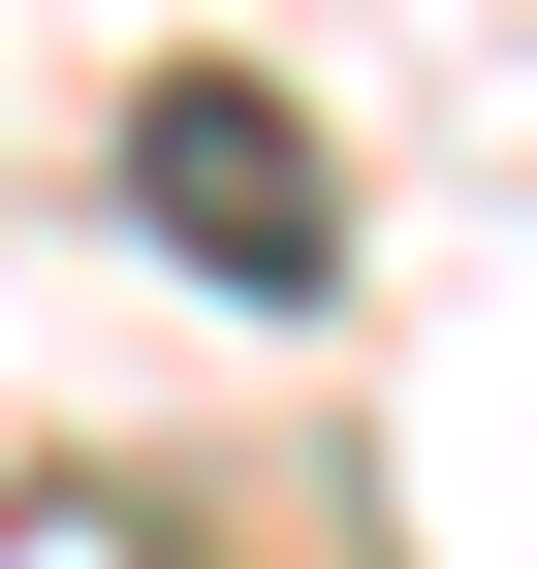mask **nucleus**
Here are the masks:
<instances>
[{"label": "nucleus", "mask_w": 537, "mask_h": 569, "mask_svg": "<svg viewBox=\"0 0 537 569\" xmlns=\"http://www.w3.org/2000/svg\"><path fill=\"white\" fill-rule=\"evenodd\" d=\"M126 222H159L190 284H253V317L348 284V190H316V127L253 96V63H159V96H126Z\"/></svg>", "instance_id": "nucleus-1"}]
</instances>
